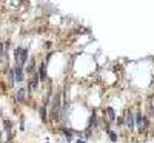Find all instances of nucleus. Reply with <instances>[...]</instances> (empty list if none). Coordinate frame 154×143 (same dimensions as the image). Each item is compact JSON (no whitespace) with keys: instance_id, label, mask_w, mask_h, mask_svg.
Listing matches in <instances>:
<instances>
[{"instance_id":"8","label":"nucleus","mask_w":154,"mask_h":143,"mask_svg":"<svg viewBox=\"0 0 154 143\" xmlns=\"http://www.w3.org/2000/svg\"><path fill=\"white\" fill-rule=\"evenodd\" d=\"M108 134H109V137H111V140H113V142H116V140H117V135H116V133H113V131H109Z\"/></svg>"},{"instance_id":"2","label":"nucleus","mask_w":154,"mask_h":143,"mask_svg":"<svg viewBox=\"0 0 154 143\" xmlns=\"http://www.w3.org/2000/svg\"><path fill=\"white\" fill-rule=\"evenodd\" d=\"M125 120H126V126H128L130 129H133V126H134V117H133V114H131L130 111L126 112V117H125Z\"/></svg>"},{"instance_id":"1","label":"nucleus","mask_w":154,"mask_h":143,"mask_svg":"<svg viewBox=\"0 0 154 143\" xmlns=\"http://www.w3.org/2000/svg\"><path fill=\"white\" fill-rule=\"evenodd\" d=\"M15 62H17V66H25V63L28 62V49L26 48H19L15 49Z\"/></svg>"},{"instance_id":"4","label":"nucleus","mask_w":154,"mask_h":143,"mask_svg":"<svg viewBox=\"0 0 154 143\" xmlns=\"http://www.w3.org/2000/svg\"><path fill=\"white\" fill-rule=\"evenodd\" d=\"M60 96H56V100H54V109H52V112H54V115H59V111H60V109H59V105H60V98H59Z\"/></svg>"},{"instance_id":"7","label":"nucleus","mask_w":154,"mask_h":143,"mask_svg":"<svg viewBox=\"0 0 154 143\" xmlns=\"http://www.w3.org/2000/svg\"><path fill=\"white\" fill-rule=\"evenodd\" d=\"M106 114H108L109 120H111V122H114V111H113V108H108V109H106Z\"/></svg>"},{"instance_id":"9","label":"nucleus","mask_w":154,"mask_h":143,"mask_svg":"<svg viewBox=\"0 0 154 143\" xmlns=\"http://www.w3.org/2000/svg\"><path fill=\"white\" fill-rule=\"evenodd\" d=\"M77 143H85V140H80V139H79V140H77Z\"/></svg>"},{"instance_id":"3","label":"nucleus","mask_w":154,"mask_h":143,"mask_svg":"<svg viewBox=\"0 0 154 143\" xmlns=\"http://www.w3.org/2000/svg\"><path fill=\"white\" fill-rule=\"evenodd\" d=\"M37 83H38V79H37V74L32 73V80L29 82V91H34L37 88Z\"/></svg>"},{"instance_id":"6","label":"nucleus","mask_w":154,"mask_h":143,"mask_svg":"<svg viewBox=\"0 0 154 143\" xmlns=\"http://www.w3.org/2000/svg\"><path fill=\"white\" fill-rule=\"evenodd\" d=\"M17 100L19 102H23L25 100V89H19V92H17Z\"/></svg>"},{"instance_id":"5","label":"nucleus","mask_w":154,"mask_h":143,"mask_svg":"<svg viewBox=\"0 0 154 143\" xmlns=\"http://www.w3.org/2000/svg\"><path fill=\"white\" fill-rule=\"evenodd\" d=\"M15 80H17V82L23 80V74H22V68H20V66L15 68Z\"/></svg>"}]
</instances>
